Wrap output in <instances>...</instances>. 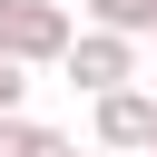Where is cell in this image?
<instances>
[{
    "label": "cell",
    "mask_w": 157,
    "mask_h": 157,
    "mask_svg": "<svg viewBox=\"0 0 157 157\" xmlns=\"http://www.w3.org/2000/svg\"><path fill=\"white\" fill-rule=\"evenodd\" d=\"M0 49L10 59H39V49H69V20L49 0H0Z\"/></svg>",
    "instance_id": "6da1fadb"
},
{
    "label": "cell",
    "mask_w": 157,
    "mask_h": 157,
    "mask_svg": "<svg viewBox=\"0 0 157 157\" xmlns=\"http://www.w3.org/2000/svg\"><path fill=\"white\" fill-rule=\"evenodd\" d=\"M98 137H118V147H137V137H147V147H157V108H147L137 88H108V108H98Z\"/></svg>",
    "instance_id": "7a4b0ae2"
},
{
    "label": "cell",
    "mask_w": 157,
    "mask_h": 157,
    "mask_svg": "<svg viewBox=\"0 0 157 157\" xmlns=\"http://www.w3.org/2000/svg\"><path fill=\"white\" fill-rule=\"evenodd\" d=\"M69 69H78V88H118V78H128V49H118V39H78Z\"/></svg>",
    "instance_id": "3957f363"
},
{
    "label": "cell",
    "mask_w": 157,
    "mask_h": 157,
    "mask_svg": "<svg viewBox=\"0 0 157 157\" xmlns=\"http://www.w3.org/2000/svg\"><path fill=\"white\" fill-rule=\"evenodd\" d=\"M39 147H49V128H20V118L0 108V157H39Z\"/></svg>",
    "instance_id": "277c9868"
},
{
    "label": "cell",
    "mask_w": 157,
    "mask_h": 157,
    "mask_svg": "<svg viewBox=\"0 0 157 157\" xmlns=\"http://www.w3.org/2000/svg\"><path fill=\"white\" fill-rule=\"evenodd\" d=\"M108 29H157V0H98Z\"/></svg>",
    "instance_id": "5b68a950"
},
{
    "label": "cell",
    "mask_w": 157,
    "mask_h": 157,
    "mask_svg": "<svg viewBox=\"0 0 157 157\" xmlns=\"http://www.w3.org/2000/svg\"><path fill=\"white\" fill-rule=\"evenodd\" d=\"M10 98H20V78H10V49H0V108H10Z\"/></svg>",
    "instance_id": "8992f818"
}]
</instances>
